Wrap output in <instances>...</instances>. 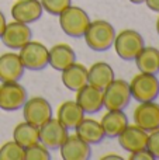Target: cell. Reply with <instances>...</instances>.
<instances>
[{
  "mask_svg": "<svg viewBox=\"0 0 159 160\" xmlns=\"http://www.w3.org/2000/svg\"><path fill=\"white\" fill-rule=\"evenodd\" d=\"M56 118L65 128L75 129L76 125L85 118V112L78 102L69 100V101H65L59 105Z\"/></svg>",
  "mask_w": 159,
  "mask_h": 160,
  "instance_id": "obj_22",
  "label": "cell"
},
{
  "mask_svg": "<svg viewBox=\"0 0 159 160\" xmlns=\"http://www.w3.org/2000/svg\"><path fill=\"white\" fill-rule=\"evenodd\" d=\"M131 98L130 83L123 79H114L103 90V104L106 110H126Z\"/></svg>",
  "mask_w": 159,
  "mask_h": 160,
  "instance_id": "obj_5",
  "label": "cell"
},
{
  "mask_svg": "<svg viewBox=\"0 0 159 160\" xmlns=\"http://www.w3.org/2000/svg\"><path fill=\"white\" fill-rule=\"evenodd\" d=\"M130 2L134 4H142V3H145V0H130Z\"/></svg>",
  "mask_w": 159,
  "mask_h": 160,
  "instance_id": "obj_33",
  "label": "cell"
},
{
  "mask_svg": "<svg viewBox=\"0 0 159 160\" xmlns=\"http://www.w3.org/2000/svg\"><path fill=\"white\" fill-rule=\"evenodd\" d=\"M25 149L16 141H8L0 148V160H24Z\"/></svg>",
  "mask_w": 159,
  "mask_h": 160,
  "instance_id": "obj_25",
  "label": "cell"
},
{
  "mask_svg": "<svg viewBox=\"0 0 159 160\" xmlns=\"http://www.w3.org/2000/svg\"><path fill=\"white\" fill-rule=\"evenodd\" d=\"M131 97L138 102L155 101L159 97V79L156 75L140 72L130 82Z\"/></svg>",
  "mask_w": 159,
  "mask_h": 160,
  "instance_id": "obj_4",
  "label": "cell"
},
{
  "mask_svg": "<svg viewBox=\"0 0 159 160\" xmlns=\"http://www.w3.org/2000/svg\"><path fill=\"white\" fill-rule=\"evenodd\" d=\"M23 117L24 121L33 125L41 127L44 122L52 118V107L49 101L44 97H31L27 98L25 104L23 105Z\"/></svg>",
  "mask_w": 159,
  "mask_h": 160,
  "instance_id": "obj_9",
  "label": "cell"
},
{
  "mask_svg": "<svg viewBox=\"0 0 159 160\" xmlns=\"http://www.w3.org/2000/svg\"><path fill=\"white\" fill-rule=\"evenodd\" d=\"M59 27L70 38H80L85 35L87 27L90 24V17L86 11L79 6L66 7L59 14Z\"/></svg>",
  "mask_w": 159,
  "mask_h": 160,
  "instance_id": "obj_2",
  "label": "cell"
},
{
  "mask_svg": "<svg viewBox=\"0 0 159 160\" xmlns=\"http://www.w3.org/2000/svg\"><path fill=\"white\" fill-rule=\"evenodd\" d=\"M75 62H76V53L73 51V48L68 44L54 45L48 51V65L55 70L62 72L64 69L69 68Z\"/></svg>",
  "mask_w": 159,
  "mask_h": 160,
  "instance_id": "obj_17",
  "label": "cell"
},
{
  "mask_svg": "<svg viewBox=\"0 0 159 160\" xmlns=\"http://www.w3.org/2000/svg\"><path fill=\"white\" fill-rule=\"evenodd\" d=\"M44 8L39 0H17L11 6V17L14 21H20L24 24L38 21L42 17Z\"/></svg>",
  "mask_w": 159,
  "mask_h": 160,
  "instance_id": "obj_12",
  "label": "cell"
},
{
  "mask_svg": "<svg viewBox=\"0 0 159 160\" xmlns=\"http://www.w3.org/2000/svg\"><path fill=\"white\" fill-rule=\"evenodd\" d=\"M113 47H114L118 58H121L123 61L131 62L137 58V55L145 47V41L138 31L128 28V30H123L118 34H115Z\"/></svg>",
  "mask_w": 159,
  "mask_h": 160,
  "instance_id": "obj_3",
  "label": "cell"
},
{
  "mask_svg": "<svg viewBox=\"0 0 159 160\" xmlns=\"http://www.w3.org/2000/svg\"><path fill=\"white\" fill-rule=\"evenodd\" d=\"M115 79L114 69L107 62H96L87 69V82L95 87L104 90Z\"/></svg>",
  "mask_w": 159,
  "mask_h": 160,
  "instance_id": "obj_21",
  "label": "cell"
},
{
  "mask_svg": "<svg viewBox=\"0 0 159 160\" xmlns=\"http://www.w3.org/2000/svg\"><path fill=\"white\" fill-rule=\"evenodd\" d=\"M118 143L126 152L132 153L137 150L145 149L148 141V132L140 128L138 125H127V128L117 136Z\"/></svg>",
  "mask_w": 159,
  "mask_h": 160,
  "instance_id": "obj_14",
  "label": "cell"
},
{
  "mask_svg": "<svg viewBox=\"0 0 159 160\" xmlns=\"http://www.w3.org/2000/svg\"><path fill=\"white\" fill-rule=\"evenodd\" d=\"M6 24H7V21H6V16L2 13V10H0V37H2L3 31H4Z\"/></svg>",
  "mask_w": 159,
  "mask_h": 160,
  "instance_id": "obj_31",
  "label": "cell"
},
{
  "mask_svg": "<svg viewBox=\"0 0 159 160\" xmlns=\"http://www.w3.org/2000/svg\"><path fill=\"white\" fill-rule=\"evenodd\" d=\"M155 28H156V32H158V35H159V17L156 18V22H155Z\"/></svg>",
  "mask_w": 159,
  "mask_h": 160,
  "instance_id": "obj_34",
  "label": "cell"
},
{
  "mask_svg": "<svg viewBox=\"0 0 159 160\" xmlns=\"http://www.w3.org/2000/svg\"><path fill=\"white\" fill-rule=\"evenodd\" d=\"M115 28L106 20L90 21L83 38L86 45L95 52H106L113 47L115 39Z\"/></svg>",
  "mask_w": 159,
  "mask_h": 160,
  "instance_id": "obj_1",
  "label": "cell"
},
{
  "mask_svg": "<svg viewBox=\"0 0 159 160\" xmlns=\"http://www.w3.org/2000/svg\"><path fill=\"white\" fill-rule=\"evenodd\" d=\"M18 56L24 69L27 70H42L48 66V48L39 41H33L18 49Z\"/></svg>",
  "mask_w": 159,
  "mask_h": 160,
  "instance_id": "obj_6",
  "label": "cell"
},
{
  "mask_svg": "<svg viewBox=\"0 0 159 160\" xmlns=\"http://www.w3.org/2000/svg\"><path fill=\"white\" fill-rule=\"evenodd\" d=\"M24 70L18 53L7 52L0 55V83L18 82L24 76Z\"/></svg>",
  "mask_w": 159,
  "mask_h": 160,
  "instance_id": "obj_16",
  "label": "cell"
},
{
  "mask_svg": "<svg viewBox=\"0 0 159 160\" xmlns=\"http://www.w3.org/2000/svg\"><path fill=\"white\" fill-rule=\"evenodd\" d=\"M135 125L151 132L159 128V104L156 101L140 102L132 114Z\"/></svg>",
  "mask_w": 159,
  "mask_h": 160,
  "instance_id": "obj_11",
  "label": "cell"
},
{
  "mask_svg": "<svg viewBox=\"0 0 159 160\" xmlns=\"http://www.w3.org/2000/svg\"><path fill=\"white\" fill-rule=\"evenodd\" d=\"M146 149L152 153L154 159H159V128L148 132V141H146Z\"/></svg>",
  "mask_w": 159,
  "mask_h": 160,
  "instance_id": "obj_28",
  "label": "cell"
},
{
  "mask_svg": "<svg viewBox=\"0 0 159 160\" xmlns=\"http://www.w3.org/2000/svg\"><path fill=\"white\" fill-rule=\"evenodd\" d=\"M101 160H123V156L114 155V153H109V155L101 156Z\"/></svg>",
  "mask_w": 159,
  "mask_h": 160,
  "instance_id": "obj_32",
  "label": "cell"
},
{
  "mask_svg": "<svg viewBox=\"0 0 159 160\" xmlns=\"http://www.w3.org/2000/svg\"><path fill=\"white\" fill-rule=\"evenodd\" d=\"M75 133L85 141L86 143L92 145H99L100 142H103V139L106 138L104 135L103 127H101L100 121H96L93 118H83L75 128Z\"/></svg>",
  "mask_w": 159,
  "mask_h": 160,
  "instance_id": "obj_19",
  "label": "cell"
},
{
  "mask_svg": "<svg viewBox=\"0 0 159 160\" xmlns=\"http://www.w3.org/2000/svg\"><path fill=\"white\" fill-rule=\"evenodd\" d=\"M76 102L82 107L85 114H96L104 108L103 104V90L89 84L76 91Z\"/></svg>",
  "mask_w": 159,
  "mask_h": 160,
  "instance_id": "obj_13",
  "label": "cell"
},
{
  "mask_svg": "<svg viewBox=\"0 0 159 160\" xmlns=\"http://www.w3.org/2000/svg\"><path fill=\"white\" fill-rule=\"evenodd\" d=\"M44 11L51 16H59L66 7L72 4V0H39Z\"/></svg>",
  "mask_w": 159,
  "mask_h": 160,
  "instance_id": "obj_27",
  "label": "cell"
},
{
  "mask_svg": "<svg viewBox=\"0 0 159 160\" xmlns=\"http://www.w3.org/2000/svg\"><path fill=\"white\" fill-rule=\"evenodd\" d=\"M135 66L142 73H159V49L155 47H144L142 51L134 59Z\"/></svg>",
  "mask_w": 159,
  "mask_h": 160,
  "instance_id": "obj_23",
  "label": "cell"
},
{
  "mask_svg": "<svg viewBox=\"0 0 159 160\" xmlns=\"http://www.w3.org/2000/svg\"><path fill=\"white\" fill-rule=\"evenodd\" d=\"M61 80L62 84L70 91H78L87 83V68L82 63H72L69 68L62 70Z\"/></svg>",
  "mask_w": 159,
  "mask_h": 160,
  "instance_id": "obj_20",
  "label": "cell"
},
{
  "mask_svg": "<svg viewBox=\"0 0 159 160\" xmlns=\"http://www.w3.org/2000/svg\"><path fill=\"white\" fill-rule=\"evenodd\" d=\"M27 98V90L18 82L0 83V108L3 111L21 110Z\"/></svg>",
  "mask_w": 159,
  "mask_h": 160,
  "instance_id": "obj_7",
  "label": "cell"
},
{
  "mask_svg": "<svg viewBox=\"0 0 159 160\" xmlns=\"http://www.w3.org/2000/svg\"><path fill=\"white\" fill-rule=\"evenodd\" d=\"M130 160H155L152 153L149 152L148 149H141V150H137V152H132L130 153Z\"/></svg>",
  "mask_w": 159,
  "mask_h": 160,
  "instance_id": "obj_29",
  "label": "cell"
},
{
  "mask_svg": "<svg viewBox=\"0 0 159 160\" xmlns=\"http://www.w3.org/2000/svg\"><path fill=\"white\" fill-rule=\"evenodd\" d=\"M64 160H89L92 156V146L82 141L78 135H68L62 146L59 148Z\"/></svg>",
  "mask_w": 159,
  "mask_h": 160,
  "instance_id": "obj_15",
  "label": "cell"
},
{
  "mask_svg": "<svg viewBox=\"0 0 159 160\" xmlns=\"http://www.w3.org/2000/svg\"><path fill=\"white\" fill-rule=\"evenodd\" d=\"M68 128H65L58 118H49L39 127V143H42L49 150H56L62 146L68 138Z\"/></svg>",
  "mask_w": 159,
  "mask_h": 160,
  "instance_id": "obj_10",
  "label": "cell"
},
{
  "mask_svg": "<svg viewBox=\"0 0 159 160\" xmlns=\"http://www.w3.org/2000/svg\"><path fill=\"white\" fill-rule=\"evenodd\" d=\"M51 153L49 149L45 148L42 143H35L33 146L25 148L24 153V160H49Z\"/></svg>",
  "mask_w": 159,
  "mask_h": 160,
  "instance_id": "obj_26",
  "label": "cell"
},
{
  "mask_svg": "<svg viewBox=\"0 0 159 160\" xmlns=\"http://www.w3.org/2000/svg\"><path fill=\"white\" fill-rule=\"evenodd\" d=\"M0 39H2L3 45L7 47L8 49L18 51L33 39V31L28 27V24L20 21H11L6 24V28Z\"/></svg>",
  "mask_w": 159,
  "mask_h": 160,
  "instance_id": "obj_8",
  "label": "cell"
},
{
  "mask_svg": "<svg viewBox=\"0 0 159 160\" xmlns=\"http://www.w3.org/2000/svg\"><path fill=\"white\" fill-rule=\"evenodd\" d=\"M100 124L107 138H117L128 125V117L124 110H107Z\"/></svg>",
  "mask_w": 159,
  "mask_h": 160,
  "instance_id": "obj_18",
  "label": "cell"
},
{
  "mask_svg": "<svg viewBox=\"0 0 159 160\" xmlns=\"http://www.w3.org/2000/svg\"><path fill=\"white\" fill-rule=\"evenodd\" d=\"M145 4L148 6L149 10L159 13V0H145Z\"/></svg>",
  "mask_w": 159,
  "mask_h": 160,
  "instance_id": "obj_30",
  "label": "cell"
},
{
  "mask_svg": "<svg viewBox=\"0 0 159 160\" xmlns=\"http://www.w3.org/2000/svg\"><path fill=\"white\" fill-rule=\"evenodd\" d=\"M13 139L23 148H28L39 142V127L24 121L16 125L13 131Z\"/></svg>",
  "mask_w": 159,
  "mask_h": 160,
  "instance_id": "obj_24",
  "label": "cell"
}]
</instances>
